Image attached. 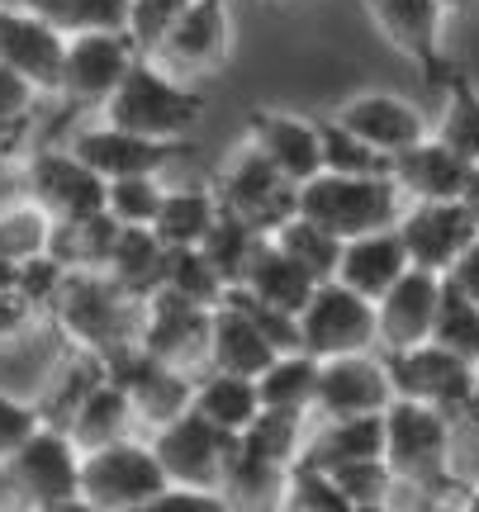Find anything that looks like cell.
<instances>
[{"instance_id": "d6a6232c", "label": "cell", "mask_w": 479, "mask_h": 512, "mask_svg": "<svg viewBox=\"0 0 479 512\" xmlns=\"http://www.w3.org/2000/svg\"><path fill=\"white\" fill-rule=\"evenodd\" d=\"M119 228H124V223L114 219L110 209H100V214H81V219H57L48 252H53L67 271H105Z\"/></svg>"}, {"instance_id": "f6af8a7d", "label": "cell", "mask_w": 479, "mask_h": 512, "mask_svg": "<svg viewBox=\"0 0 479 512\" xmlns=\"http://www.w3.org/2000/svg\"><path fill=\"white\" fill-rule=\"evenodd\" d=\"M280 508H290V512H351V503H347V494L337 489L332 470L309 465V460H295L290 475H285V489H280Z\"/></svg>"}, {"instance_id": "9a60e30c", "label": "cell", "mask_w": 479, "mask_h": 512, "mask_svg": "<svg viewBox=\"0 0 479 512\" xmlns=\"http://www.w3.org/2000/svg\"><path fill=\"white\" fill-rule=\"evenodd\" d=\"M110 380L129 394L138 422L162 427V422L181 418L185 408H190V399H195V380H200V375H185V370L166 366V361H157L143 342H133V347H124V351H114L110 356Z\"/></svg>"}, {"instance_id": "83f0119b", "label": "cell", "mask_w": 479, "mask_h": 512, "mask_svg": "<svg viewBox=\"0 0 479 512\" xmlns=\"http://www.w3.org/2000/svg\"><path fill=\"white\" fill-rule=\"evenodd\" d=\"M238 285H247L257 299L276 304V309L299 313L309 299H314V290L323 285V280H318L304 261H295L276 238H261L257 256H252V266H247V275H242Z\"/></svg>"}, {"instance_id": "836d02e7", "label": "cell", "mask_w": 479, "mask_h": 512, "mask_svg": "<svg viewBox=\"0 0 479 512\" xmlns=\"http://www.w3.org/2000/svg\"><path fill=\"white\" fill-rule=\"evenodd\" d=\"M437 91H442L446 100H442V119H437L432 133H437L442 143L456 147L465 162L479 166V86H475V76L465 72L461 62H451Z\"/></svg>"}, {"instance_id": "e0dca14e", "label": "cell", "mask_w": 479, "mask_h": 512, "mask_svg": "<svg viewBox=\"0 0 479 512\" xmlns=\"http://www.w3.org/2000/svg\"><path fill=\"white\" fill-rule=\"evenodd\" d=\"M233 53V15L228 0H190V10L176 19V29L162 38L157 62L176 76H214Z\"/></svg>"}, {"instance_id": "8d00e7d4", "label": "cell", "mask_w": 479, "mask_h": 512, "mask_svg": "<svg viewBox=\"0 0 479 512\" xmlns=\"http://www.w3.org/2000/svg\"><path fill=\"white\" fill-rule=\"evenodd\" d=\"M309 422H314V413H295V408H261L257 418H252V427L238 432V441L252 451V456L271 460V465H280V470H290V465L299 460V451H304Z\"/></svg>"}, {"instance_id": "f35d334b", "label": "cell", "mask_w": 479, "mask_h": 512, "mask_svg": "<svg viewBox=\"0 0 479 512\" xmlns=\"http://www.w3.org/2000/svg\"><path fill=\"white\" fill-rule=\"evenodd\" d=\"M162 290H176V294H185V299H195V304L219 309L223 294H228V280H223V271L209 261L204 247H166Z\"/></svg>"}, {"instance_id": "ba28073f", "label": "cell", "mask_w": 479, "mask_h": 512, "mask_svg": "<svg viewBox=\"0 0 479 512\" xmlns=\"http://www.w3.org/2000/svg\"><path fill=\"white\" fill-rule=\"evenodd\" d=\"M394 380V394L418 403L442 408L446 418L461 427V418L470 413V394H475V361H465L456 351H446L442 342H418L404 351H380Z\"/></svg>"}, {"instance_id": "ab89813d", "label": "cell", "mask_w": 479, "mask_h": 512, "mask_svg": "<svg viewBox=\"0 0 479 512\" xmlns=\"http://www.w3.org/2000/svg\"><path fill=\"white\" fill-rule=\"evenodd\" d=\"M19 5L43 15L67 38L91 29H129V0H19Z\"/></svg>"}, {"instance_id": "1f68e13d", "label": "cell", "mask_w": 479, "mask_h": 512, "mask_svg": "<svg viewBox=\"0 0 479 512\" xmlns=\"http://www.w3.org/2000/svg\"><path fill=\"white\" fill-rule=\"evenodd\" d=\"M219 214H223L219 190H204V185L171 190V185H166V200H162V209H157L152 228H157V238H162L166 247H200V242L209 238V228L219 223Z\"/></svg>"}, {"instance_id": "d6986e66", "label": "cell", "mask_w": 479, "mask_h": 512, "mask_svg": "<svg viewBox=\"0 0 479 512\" xmlns=\"http://www.w3.org/2000/svg\"><path fill=\"white\" fill-rule=\"evenodd\" d=\"M0 62L29 76L38 95L62 91V67H67V34L53 29L43 15L24 5H0Z\"/></svg>"}, {"instance_id": "816d5d0a", "label": "cell", "mask_w": 479, "mask_h": 512, "mask_svg": "<svg viewBox=\"0 0 479 512\" xmlns=\"http://www.w3.org/2000/svg\"><path fill=\"white\" fill-rule=\"evenodd\" d=\"M34 100H38L34 81L0 62V119H5V124L29 128V119H34Z\"/></svg>"}, {"instance_id": "44dd1931", "label": "cell", "mask_w": 479, "mask_h": 512, "mask_svg": "<svg viewBox=\"0 0 479 512\" xmlns=\"http://www.w3.org/2000/svg\"><path fill=\"white\" fill-rule=\"evenodd\" d=\"M442 285H446V275L408 266V271L375 299V309H380V351H404V347H418V342H432Z\"/></svg>"}, {"instance_id": "6da1fadb", "label": "cell", "mask_w": 479, "mask_h": 512, "mask_svg": "<svg viewBox=\"0 0 479 512\" xmlns=\"http://www.w3.org/2000/svg\"><path fill=\"white\" fill-rule=\"evenodd\" d=\"M456 422L442 408L418 399L394 394L385 408V460L399 489H418V494H465L456 479Z\"/></svg>"}, {"instance_id": "5bb4252c", "label": "cell", "mask_w": 479, "mask_h": 512, "mask_svg": "<svg viewBox=\"0 0 479 512\" xmlns=\"http://www.w3.org/2000/svg\"><path fill=\"white\" fill-rule=\"evenodd\" d=\"M24 195L43 204L53 219H81L105 209L110 181L81 162L72 147H43L24 166Z\"/></svg>"}, {"instance_id": "7402d4cb", "label": "cell", "mask_w": 479, "mask_h": 512, "mask_svg": "<svg viewBox=\"0 0 479 512\" xmlns=\"http://www.w3.org/2000/svg\"><path fill=\"white\" fill-rule=\"evenodd\" d=\"M337 119L356 133V138H366L370 147H380L385 157H394V152H404V147L423 143L427 133V114L413 105V100H404V95H389V91H366V95H351V100H342L337 105Z\"/></svg>"}, {"instance_id": "603a6c76", "label": "cell", "mask_w": 479, "mask_h": 512, "mask_svg": "<svg viewBox=\"0 0 479 512\" xmlns=\"http://www.w3.org/2000/svg\"><path fill=\"white\" fill-rule=\"evenodd\" d=\"M470 171H475V162H465L437 133H427L423 143L389 157V176L399 181L408 200H461L465 185H470Z\"/></svg>"}, {"instance_id": "d590c367", "label": "cell", "mask_w": 479, "mask_h": 512, "mask_svg": "<svg viewBox=\"0 0 479 512\" xmlns=\"http://www.w3.org/2000/svg\"><path fill=\"white\" fill-rule=\"evenodd\" d=\"M133 422H138V413H133L129 394H124L114 380H105L91 399L76 408V418L67 422V432H72V441L81 451H95V446H105V441L129 437Z\"/></svg>"}, {"instance_id": "f1b7e54d", "label": "cell", "mask_w": 479, "mask_h": 512, "mask_svg": "<svg viewBox=\"0 0 479 512\" xmlns=\"http://www.w3.org/2000/svg\"><path fill=\"white\" fill-rule=\"evenodd\" d=\"M105 275L133 299H152L162 290L166 275V242L157 238V228H143V223H124L119 238H114V252L105 261Z\"/></svg>"}, {"instance_id": "d4e9b609", "label": "cell", "mask_w": 479, "mask_h": 512, "mask_svg": "<svg viewBox=\"0 0 479 512\" xmlns=\"http://www.w3.org/2000/svg\"><path fill=\"white\" fill-rule=\"evenodd\" d=\"M408 266H413V256H408L404 238H399V223H394V228H375V233L342 242L337 280H347L351 290H361L366 299H380Z\"/></svg>"}, {"instance_id": "2e32d148", "label": "cell", "mask_w": 479, "mask_h": 512, "mask_svg": "<svg viewBox=\"0 0 479 512\" xmlns=\"http://www.w3.org/2000/svg\"><path fill=\"white\" fill-rule=\"evenodd\" d=\"M399 238H404L413 266L446 275L456 266V256L479 238V219L465 200H408L404 219H399Z\"/></svg>"}, {"instance_id": "bcb514c9", "label": "cell", "mask_w": 479, "mask_h": 512, "mask_svg": "<svg viewBox=\"0 0 479 512\" xmlns=\"http://www.w3.org/2000/svg\"><path fill=\"white\" fill-rule=\"evenodd\" d=\"M332 479H337V489L347 494L351 512L389 508V494L399 489V479H394L385 456H366V460H351V465H337Z\"/></svg>"}, {"instance_id": "ee69618b", "label": "cell", "mask_w": 479, "mask_h": 512, "mask_svg": "<svg viewBox=\"0 0 479 512\" xmlns=\"http://www.w3.org/2000/svg\"><path fill=\"white\" fill-rule=\"evenodd\" d=\"M261 238H266V233H257L252 223H242L238 214H228V209H223L219 223L209 228V238H204L200 247L209 252V261L223 271V280H228V285H238L242 275H247V266H252V256H257Z\"/></svg>"}, {"instance_id": "4dcf8cb0", "label": "cell", "mask_w": 479, "mask_h": 512, "mask_svg": "<svg viewBox=\"0 0 479 512\" xmlns=\"http://www.w3.org/2000/svg\"><path fill=\"white\" fill-rule=\"evenodd\" d=\"M110 380V361L100 356V351H86V347H72V356L57 366V375L48 380V394L38 399V413L43 422H53V427H67L76 418V408L91 399L100 384Z\"/></svg>"}, {"instance_id": "8fae6325", "label": "cell", "mask_w": 479, "mask_h": 512, "mask_svg": "<svg viewBox=\"0 0 479 512\" xmlns=\"http://www.w3.org/2000/svg\"><path fill=\"white\" fill-rule=\"evenodd\" d=\"M143 48L129 29H91L67 38V67H62V100L72 110H105V100L119 91V81L133 72Z\"/></svg>"}, {"instance_id": "60d3db41", "label": "cell", "mask_w": 479, "mask_h": 512, "mask_svg": "<svg viewBox=\"0 0 479 512\" xmlns=\"http://www.w3.org/2000/svg\"><path fill=\"white\" fill-rule=\"evenodd\" d=\"M271 238H276L285 252L295 256V261H304V266H309L318 280H332V275H337V261H342V242H347V238H337L328 223L309 219V214H295V219H285L276 233H271Z\"/></svg>"}, {"instance_id": "7c38bea8", "label": "cell", "mask_w": 479, "mask_h": 512, "mask_svg": "<svg viewBox=\"0 0 479 512\" xmlns=\"http://www.w3.org/2000/svg\"><path fill=\"white\" fill-rule=\"evenodd\" d=\"M361 10L370 15V24L380 29L389 48L427 76V86H442L446 67H451V57L442 48L451 0H361Z\"/></svg>"}, {"instance_id": "4fadbf2b", "label": "cell", "mask_w": 479, "mask_h": 512, "mask_svg": "<svg viewBox=\"0 0 479 512\" xmlns=\"http://www.w3.org/2000/svg\"><path fill=\"white\" fill-rule=\"evenodd\" d=\"M143 347L185 375H204L214 347V309L176 290H157L143 313Z\"/></svg>"}, {"instance_id": "8992f818", "label": "cell", "mask_w": 479, "mask_h": 512, "mask_svg": "<svg viewBox=\"0 0 479 512\" xmlns=\"http://www.w3.org/2000/svg\"><path fill=\"white\" fill-rule=\"evenodd\" d=\"M0 470H5V484L19 494L24 508L38 512L81 508V446L72 441L67 427L43 422Z\"/></svg>"}, {"instance_id": "681fc988", "label": "cell", "mask_w": 479, "mask_h": 512, "mask_svg": "<svg viewBox=\"0 0 479 512\" xmlns=\"http://www.w3.org/2000/svg\"><path fill=\"white\" fill-rule=\"evenodd\" d=\"M67 266L57 261L53 252H38V256H29V261H19V271H15V285L29 299H34L43 313H53V304H57V294H62V285H67Z\"/></svg>"}, {"instance_id": "c3c4849f", "label": "cell", "mask_w": 479, "mask_h": 512, "mask_svg": "<svg viewBox=\"0 0 479 512\" xmlns=\"http://www.w3.org/2000/svg\"><path fill=\"white\" fill-rule=\"evenodd\" d=\"M190 10V0H129V34L143 53H157L162 38L176 29V19Z\"/></svg>"}, {"instance_id": "74e56055", "label": "cell", "mask_w": 479, "mask_h": 512, "mask_svg": "<svg viewBox=\"0 0 479 512\" xmlns=\"http://www.w3.org/2000/svg\"><path fill=\"white\" fill-rule=\"evenodd\" d=\"M53 214L43 209L38 200H10L0 204V261H29V256L48 252V242H53Z\"/></svg>"}, {"instance_id": "91938a15", "label": "cell", "mask_w": 479, "mask_h": 512, "mask_svg": "<svg viewBox=\"0 0 479 512\" xmlns=\"http://www.w3.org/2000/svg\"><path fill=\"white\" fill-rule=\"evenodd\" d=\"M456 5H470V0H456Z\"/></svg>"}, {"instance_id": "4316f807", "label": "cell", "mask_w": 479, "mask_h": 512, "mask_svg": "<svg viewBox=\"0 0 479 512\" xmlns=\"http://www.w3.org/2000/svg\"><path fill=\"white\" fill-rule=\"evenodd\" d=\"M280 356V347L266 337L257 318L247 309H238L233 299H223L214 309V347H209V366L214 370H233V375H252L257 380L261 370Z\"/></svg>"}, {"instance_id": "f546056e", "label": "cell", "mask_w": 479, "mask_h": 512, "mask_svg": "<svg viewBox=\"0 0 479 512\" xmlns=\"http://www.w3.org/2000/svg\"><path fill=\"white\" fill-rule=\"evenodd\" d=\"M190 408H200L209 422H219L223 432H247L252 418H257L261 408V389L252 375H233V370H204L200 380H195V399Z\"/></svg>"}, {"instance_id": "277c9868", "label": "cell", "mask_w": 479, "mask_h": 512, "mask_svg": "<svg viewBox=\"0 0 479 512\" xmlns=\"http://www.w3.org/2000/svg\"><path fill=\"white\" fill-rule=\"evenodd\" d=\"M408 195L399 181L380 176H347V171H318L314 181L299 185V214L328 223L337 238H361L375 228H394L404 219Z\"/></svg>"}, {"instance_id": "484cf974", "label": "cell", "mask_w": 479, "mask_h": 512, "mask_svg": "<svg viewBox=\"0 0 479 512\" xmlns=\"http://www.w3.org/2000/svg\"><path fill=\"white\" fill-rule=\"evenodd\" d=\"M385 456V413H356V418H314L299 460L337 470L351 460Z\"/></svg>"}, {"instance_id": "3957f363", "label": "cell", "mask_w": 479, "mask_h": 512, "mask_svg": "<svg viewBox=\"0 0 479 512\" xmlns=\"http://www.w3.org/2000/svg\"><path fill=\"white\" fill-rule=\"evenodd\" d=\"M143 313H148V299L124 294L105 271H72L53 304V318L67 332V342L100 351L105 361L114 351L143 342Z\"/></svg>"}, {"instance_id": "ac0fdd59", "label": "cell", "mask_w": 479, "mask_h": 512, "mask_svg": "<svg viewBox=\"0 0 479 512\" xmlns=\"http://www.w3.org/2000/svg\"><path fill=\"white\" fill-rule=\"evenodd\" d=\"M394 403V380L380 351H351L328 356L318 370L314 418H356V413H385Z\"/></svg>"}, {"instance_id": "680465c9", "label": "cell", "mask_w": 479, "mask_h": 512, "mask_svg": "<svg viewBox=\"0 0 479 512\" xmlns=\"http://www.w3.org/2000/svg\"><path fill=\"white\" fill-rule=\"evenodd\" d=\"M19 138H24V128H19V124H5V119H0V147H15Z\"/></svg>"}, {"instance_id": "f907efd6", "label": "cell", "mask_w": 479, "mask_h": 512, "mask_svg": "<svg viewBox=\"0 0 479 512\" xmlns=\"http://www.w3.org/2000/svg\"><path fill=\"white\" fill-rule=\"evenodd\" d=\"M38 427H43L38 403H24V399H15V394H5V389H0V465L15 456Z\"/></svg>"}, {"instance_id": "7bdbcfd3", "label": "cell", "mask_w": 479, "mask_h": 512, "mask_svg": "<svg viewBox=\"0 0 479 512\" xmlns=\"http://www.w3.org/2000/svg\"><path fill=\"white\" fill-rule=\"evenodd\" d=\"M432 342H442L446 351H456L465 361H479V299L446 280L442 304H437V323H432Z\"/></svg>"}, {"instance_id": "7dc6e473", "label": "cell", "mask_w": 479, "mask_h": 512, "mask_svg": "<svg viewBox=\"0 0 479 512\" xmlns=\"http://www.w3.org/2000/svg\"><path fill=\"white\" fill-rule=\"evenodd\" d=\"M162 200H166L162 176H157V171H148V176H119V181H110L105 209H110L119 223H143V228H152V219H157Z\"/></svg>"}, {"instance_id": "5b68a950", "label": "cell", "mask_w": 479, "mask_h": 512, "mask_svg": "<svg viewBox=\"0 0 479 512\" xmlns=\"http://www.w3.org/2000/svg\"><path fill=\"white\" fill-rule=\"evenodd\" d=\"M171 489L162 456L152 441H105L95 451H81V508L95 512H148Z\"/></svg>"}, {"instance_id": "9c48e42d", "label": "cell", "mask_w": 479, "mask_h": 512, "mask_svg": "<svg viewBox=\"0 0 479 512\" xmlns=\"http://www.w3.org/2000/svg\"><path fill=\"white\" fill-rule=\"evenodd\" d=\"M214 190H219V200L228 214H238L242 223H252L266 238H271L285 219L299 214V181H290V176H285L266 152H257L252 143L223 166V176Z\"/></svg>"}, {"instance_id": "ffe728a7", "label": "cell", "mask_w": 479, "mask_h": 512, "mask_svg": "<svg viewBox=\"0 0 479 512\" xmlns=\"http://www.w3.org/2000/svg\"><path fill=\"white\" fill-rule=\"evenodd\" d=\"M86 166H95L105 181H119V176H148L157 171L162 176L166 166L185 152V143H166V138H148V133H133V128H119L110 119L81 128L72 143H67Z\"/></svg>"}, {"instance_id": "db71d44e", "label": "cell", "mask_w": 479, "mask_h": 512, "mask_svg": "<svg viewBox=\"0 0 479 512\" xmlns=\"http://www.w3.org/2000/svg\"><path fill=\"white\" fill-rule=\"evenodd\" d=\"M228 494L223 489H195V484H171L148 512H228Z\"/></svg>"}, {"instance_id": "7a4b0ae2", "label": "cell", "mask_w": 479, "mask_h": 512, "mask_svg": "<svg viewBox=\"0 0 479 512\" xmlns=\"http://www.w3.org/2000/svg\"><path fill=\"white\" fill-rule=\"evenodd\" d=\"M100 119H110L119 128L148 133V138H166V143H185L204 119V95L185 81V76L166 72L157 57H138L133 72L119 81V91L105 100Z\"/></svg>"}, {"instance_id": "94428289", "label": "cell", "mask_w": 479, "mask_h": 512, "mask_svg": "<svg viewBox=\"0 0 479 512\" xmlns=\"http://www.w3.org/2000/svg\"><path fill=\"white\" fill-rule=\"evenodd\" d=\"M451 5H456V0H451Z\"/></svg>"}, {"instance_id": "30bf717a", "label": "cell", "mask_w": 479, "mask_h": 512, "mask_svg": "<svg viewBox=\"0 0 479 512\" xmlns=\"http://www.w3.org/2000/svg\"><path fill=\"white\" fill-rule=\"evenodd\" d=\"M238 432H223L200 408H185L181 418L152 427V451L162 456V470L171 484H195V489H223L228 460H233Z\"/></svg>"}, {"instance_id": "9f6ffc18", "label": "cell", "mask_w": 479, "mask_h": 512, "mask_svg": "<svg viewBox=\"0 0 479 512\" xmlns=\"http://www.w3.org/2000/svg\"><path fill=\"white\" fill-rule=\"evenodd\" d=\"M461 432H475L479 437V361H475V394H470V413L461 418Z\"/></svg>"}, {"instance_id": "6f0895ef", "label": "cell", "mask_w": 479, "mask_h": 512, "mask_svg": "<svg viewBox=\"0 0 479 512\" xmlns=\"http://www.w3.org/2000/svg\"><path fill=\"white\" fill-rule=\"evenodd\" d=\"M461 200L470 204V214H475V219H479V166H475V171H470V185H465V195H461Z\"/></svg>"}, {"instance_id": "b9f144b4", "label": "cell", "mask_w": 479, "mask_h": 512, "mask_svg": "<svg viewBox=\"0 0 479 512\" xmlns=\"http://www.w3.org/2000/svg\"><path fill=\"white\" fill-rule=\"evenodd\" d=\"M318 138H323V171H347V176H380L389 171V157L366 138H356L337 114H318Z\"/></svg>"}, {"instance_id": "11a10c76", "label": "cell", "mask_w": 479, "mask_h": 512, "mask_svg": "<svg viewBox=\"0 0 479 512\" xmlns=\"http://www.w3.org/2000/svg\"><path fill=\"white\" fill-rule=\"evenodd\" d=\"M446 280H456V285H461L470 299H479V238L470 242L461 256H456V266L446 271Z\"/></svg>"}, {"instance_id": "cb8c5ba5", "label": "cell", "mask_w": 479, "mask_h": 512, "mask_svg": "<svg viewBox=\"0 0 479 512\" xmlns=\"http://www.w3.org/2000/svg\"><path fill=\"white\" fill-rule=\"evenodd\" d=\"M247 143L266 152L271 162L290 176V181H314L323 171V138H318V119L285 110H252L247 114Z\"/></svg>"}, {"instance_id": "52a82bcc", "label": "cell", "mask_w": 479, "mask_h": 512, "mask_svg": "<svg viewBox=\"0 0 479 512\" xmlns=\"http://www.w3.org/2000/svg\"><path fill=\"white\" fill-rule=\"evenodd\" d=\"M299 347L328 361L351 351H380V309L375 299L351 290L347 280H323L314 299L299 309Z\"/></svg>"}, {"instance_id": "f5cc1de1", "label": "cell", "mask_w": 479, "mask_h": 512, "mask_svg": "<svg viewBox=\"0 0 479 512\" xmlns=\"http://www.w3.org/2000/svg\"><path fill=\"white\" fill-rule=\"evenodd\" d=\"M38 313L43 309H38L19 285H0V347L15 342V337H24V332L38 323Z\"/></svg>"}, {"instance_id": "e575fe53", "label": "cell", "mask_w": 479, "mask_h": 512, "mask_svg": "<svg viewBox=\"0 0 479 512\" xmlns=\"http://www.w3.org/2000/svg\"><path fill=\"white\" fill-rule=\"evenodd\" d=\"M318 370H323V361H318V356H309L304 347L280 351L276 361L257 375L261 403H266V408H295V413H314Z\"/></svg>"}]
</instances>
